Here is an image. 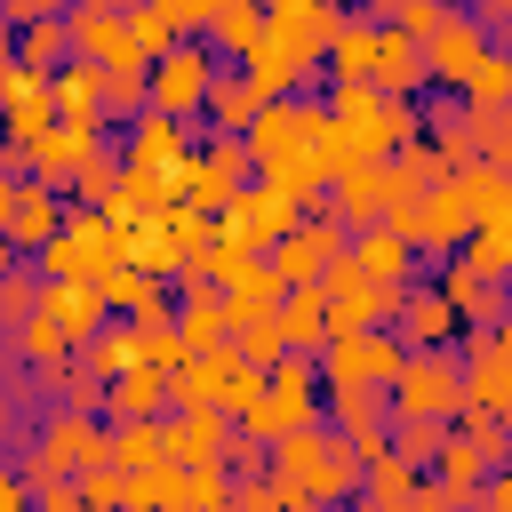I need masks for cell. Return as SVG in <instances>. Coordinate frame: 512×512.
Listing matches in <instances>:
<instances>
[{"label": "cell", "mask_w": 512, "mask_h": 512, "mask_svg": "<svg viewBox=\"0 0 512 512\" xmlns=\"http://www.w3.org/2000/svg\"><path fill=\"white\" fill-rule=\"evenodd\" d=\"M456 192H464L472 224H488V216L512 208V168H504V160H464V168H456Z\"/></svg>", "instance_id": "4dcf8cb0"}, {"label": "cell", "mask_w": 512, "mask_h": 512, "mask_svg": "<svg viewBox=\"0 0 512 512\" xmlns=\"http://www.w3.org/2000/svg\"><path fill=\"white\" fill-rule=\"evenodd\" d=\"M312 144H320V168H328V184H344L352 168H368V160H376V152H368V144H360V136H352V128L336 120V112H320Z\"/></svg>", "instance_id": "836d02e7"}, {"label": "cell", "mask_w": 512, "mask_h": 512, "mask_svg": "<svg viewBox=\"0 0 512 512\" xmlns=\"http://www.w3.org/2000/svg\"><path fill=\"white\" fill-rule=\"evenodd\" d=\"M392 408L400 416H464V352L456 344H416L392 376Z\"/></svg>", "instance_id": "277c9868"}, {"label": "cell", "mask_w": 512, "mask_h": 512, "mask_svg": "<svg viewBox=\"0 0 512 512\" xmlns=\"http://www.w3.org/2000/svg\"><path fill=\"white\" fill-rule=\"evenodd\" d=\"M464 256H472L480 272H504V280H512V208H504V216H488V224H472Z\"/></svg>", "instance_id": "f35d334b"}, {"label": "cell", "mask_w": 512, "mask_h": 512, "mask_svg": "<svg viewBox=\"0 0 512 512\" xmlns=\"http://www.w3.org/2000/svg\"><path fill=\"white\" fill-rule=\"evenodd\" d=\"M432 272H440V288L456 296L464 328H496V320L512 312V280H504V272H480V264H472L464 248H456V256H440Z\"/></svg>", "instance_id": "7c38bea8"}, {"label": "cell", "mask_w": 512, "mask_h": 512, "mask_svg": "<svg viewBox=\"0 0 512 512\" xmlns=\"http://www.w3.org/2000/svg\"><path fill=\"white\" fill-rule=\"evenodd\" d=\"M352 256H360L368 272H384V280H416V272H424V248H416L400 224H368V232H352Z\"/></svg>", "instance_id": "83f0119b"}, {"label": "cell", "mask_w": 512, "mask_h": 512, "mask_svg": "<svg viewBox=\"0 0 512 512\" xmlns=\"http://www.w3.org/2000/svg\"><path fill=\"white\" fill-rule=\"evenodd\" d=\"M416 488H424V464H416L408 448H376V456H368V480H360V504H368V512H408Z\"/></svg>", "instance_id": "ac0fdd59"}, {"label": "cell", "mask_w": 512, "mask_h": 512, "mask_svg": "<svg viewBox=\"0 0 512 512\" xmlns=\"http://www.w3.org/2000/svg\"><path fill=\"white\" fill-rule=\"evenodd\" d=\"M112 136V120H88V112H56L40 136H32V176H48V184H72V168L96 152Z\"/></svg>", "instance_id": "30bf717a"}, {"label": "cell", "mask_w": 512, "mask_h": 512, "mask_svg": "<svg viewBox=\"0 0 512 512\" xmlns=\"http://www.w3.org/2000/svg\"><path fill=\"white\" fill-rule=\"evenodd\" d=\"M264 8H272V0H264Z\"/></svg>", "instance_id": "816d5d0a"}, {"label": "cell", "mask_w": 512, "mask_h": 512, "mask_svg": "<svg viewBox=\"0 0 512 512\" xmlns=\"http://www.w3.org/2000/svg\"><path fill=\"white\" fill-rule=\"evenodd\" d=\"M176 408V376L168 368H152V360H136V368H120L112 376V400H104V416L120 424V416H168Z\"/></svg>", "instance_id": "44dd1931"}, {"label": "cell", "mask_w": 512, "mask_h": 512, "mask_svg": "<svg viewBox=\"0 0 512 512\" xmlns=\"http://www.w3.org/2000/svg\"><path fill=\"white\" fill-rule=\"evenodd\" d=\"M496 344H504V352H512V312H504V320H496Z\"/></svg>", "instance_id": "c3c4849f"}, {"label": "cell", "mask_w": 512, "mask_h": 512, "mask_svg": "<svg viewBox=\"0 0 512 512\" xmlns=\"http://www.w3.org/2000/svg\"><path fill=\"white\" fill-rule=\"evenodd\" d=\"M128 48H136L128 8H96V0L72 8V56H80V64H112V56H128Z\"/></svg>", "instance_id": "e0dca14e"}, {"label": "cell", "mask_w": 512, "mask_h": 512, "mask_svg": "<svg viewBox=\"0 0 512 512\" xmlns=\"http://www.w3.org/2000/svg\"><path fill=\"white\" fill-rule=\"evenodd\" d=\"M232 344H240L256 368H272L280 352H296V344H288V328H280V312H240V320H232Z\"/></svg>", "instance_id": "d590c367"}, {"label": "cell", "mask_w": 512, "mask_h": 512, "mask_svg": "<svg viewBox=\"0 0 512 512\" xmlns=\"http://www.w3.org/2000/svg\"><path fill=\"white\" fill-rule=\"evenodd\" d=\"M376 48H384V16L376 8L344 16L328 40V80H376Z\"/></svg>", "instance_id": "d6986e66"}, {"label": "cell", "mask_w": 512, "mask_h": 512, "mask_svg": "<svg viewBox=\"0 0 512 512\" xmlns=\"http://www.w3.org/2000/svg\"><path fill=\"white\" fill-rule=\"evenodd\" d=\"M496 48H504V40H496V32H488L472 8H456V16H448L432 40H424V56H432V88H464V80H472V72H480Z\"/></svg>", "instance_id": "ba28073f"}, {"label": "cell", "mask_w": 512, "mask_h": 512, "mask_svg": "<svg viewBox=\"0 0 512 512\" xmlns=\"http://www.w3.org/2000/svg\"><path fill=\"white\" fill-rule=\"evenodd\" d=\"M408 360V336L400 328H344L328 352H320V376L328 384H392Z\"/></svg>", "instance_id": "52a82bcc"}, {"label": "cell", "mask_w": 512, "mask_h": 512, "mask_svg": "<svg viewBox=\"0 0 512 512\" xmlns=\"http://www.w3.org/2000/svg\"><path fill=\"white\" fill-rule=\"evenodd\" d=\"M352 8L344 0H272V40H288L304 64H320L328 72V40H336V24H344Z\"/></svg>", "instance_id": "5bb4252c"}, {"label": "cell", "mask_w": 512, "mask_h": 512, "mask_svg": "<svg viewBox=\"0 0 512 512\" xmlns=\"http://www.w3.org/2000/svg\"><path fill=\"white\" fill-rule=\"evenodd\" d=\"M112 264H128V224L112 208H96V200H72L64 232L40 248V272L48 280H104Z\"/></svg>", "instance_id": "7a4b0ae2"}, {"label": "cell", "mask_w": 512, "mask_h": 512, "mask_svg": "<svg viewBox=\"0 0 512 512\" xmlns=\"http://www.w3.org/2000/svg\"><path fill=\"white\" fill-rule=\"evenodd\" d=\"M272 480L288 496V512H320V504H360V480H368V448L320 416V424H296L288 440H272Z\"/></svg>", "instance_id": "6da1fadb"}, {"label": "cell", "mask_w": 512, "mask_h": 512, "mask_svg": "<svg viewBox=\"0 0 512 512\" xmlns=\"http://www.w3.org/2000/svg\"><path fill=\"white\" fill-rule=\"evenodd\" d=\"M176 328L192 336V352L200 344H224L232 336V296L216 280H176Z\"/></svg>", "instance_id": "ffe728a7"}, {"label": "cell", "mask_w": 512, "mask_h": 512, "mask_svg": "<svg viewBox=\"0 0 512 512\" xmlns=\"http://www.w3.org/2000/svg\"><path fill=\"white\" fill-rule=\"evenodd\" d=\"M256 176V152H248V136H224V128H208L200 136V152H192V200L200 208H224L240 184Z\"/></svg>", "instance_id": "8fae6325"}, {"label": "cell", "mask_w": 512, "mask_h": 512, "mask_svg": "<svg viewBox=\"0 0 512 512\" xmlns=\"http://www.w3.org/2000/svg\"><path fill=\"white\" fill-rule=\"evenodd\" d=\"M232 496H240L232 456H200L192 464V512H232Z\"/></svg>", "instance_id": "8d00e7d4"}, {"label": "cell", "mask_w": 512, "mask_h": 512, "mask_svg": "<svg viewBox=\"0 0 512 512\" xmlns=\"http://www.w3.org/2000/svg\"><path fill=\"white\" fill-rule=\"evenodd\" d=\"M8 56L40 64V72L72 64V16H32V24H16V32H8Z\"/></svg>", "instance_id": "f546056e"}, {"label": "cell", "mask_w": 512, "mask_h": 512, "mask_svg": "<svg viewBox=\"0 0 512 512\" xmlns=\"http://www.w3.org/2000/svg\"><path fill=\"white\" fill-rule=\"evenodd\" d=\"M464 104H512V48H496V56L464 80Z\"/></svg>", "instance_id": "7bdbcfd3"}, {"label": "cell", "mask_w": 512, "mask_h": 512, "mask_svg": "<svg viewBox=\"0 0 512 512\" xmlns=\"http://www.w3.org/2000/svg\"><path fill=\"white\" fill-rule=\"evenodd\" d=\"M328 416L376 456V448H392V384H328Z\"/></svg>", "instance_id": "9a60e30c"}, {"label": "cell", "mask_w": 512, "mask_h": 512, "mask_svg": "<svg viewBox=\"0 0 512 512\" xmlns=\"http://www.w3.org/2000/svg\"><path fill=\"white\" fill-rule=\"evenodd\" d=\"M384 224H400V232L424 248V264L456 256V248L472 240V208H464L456 176H448V184H432V192H416V200H392V216H384Z\"/></svg>", "instance_id": "8992f818"}, {"label": "cell", "mask_w": 512, "mask_h": 512, "mask_svg": "<svg viewBox=\"0 0 512 512\" xmlns=\"http://www.w3.org/2000/svg\"><path fill=\"white\" fill-rule=\"evenodd\" d=\"M328 208H336L352 232L384 224V208H392V176H384V160H368V168H352L344 184H328Z\"/></svg>", "instance_id": "7402d4cb"}, {"label": "cell", "mask_w": 512, "mask_h": 512, "mask_svg": "<svg viewBox=\"0 0 512 512\" xmlns=\"http://www.w3.org/2000/svg\"><path fill=\"white\" fill-rule=\"evenodd\" d=\"M488 472H496V464H488V456H480V448H472L464 432H448V448L432 456V480L448 488V504H480V488H488Z\"/></svg>", "instance_id": "f1b7e54d"}, {"label": "cell", "mask_w": 512, "mask_h": 512, "mask_svg": "<svg viewBox=\"0 0 512 512\" xmlns=\"http://www.w3.org/2000/svg\"><path fill=\"white\" fill-rule=\"evenodd\" d=\"M456 8H464V0H400V8L384 16V24H400V32H416V40H432V32H440V24L456 16Z\"/></svg>", "instance_id": "ee69618b"}, {"label": "cell", "mask_w": 512, "mask_h": 512, "mask_svg": "<svg viewBox=\"0 0 512 512\" xmlns=\"http://www.w3.org/2000/svg\"><path fill=\"white\" fill-rule=\"evenodd\" d=\"M456 432H464L488 464H512V424H504L496 408H464V416H456Z\"/></svg>", "instance_id": "60d3db41"}, {"label": "cell", "mask_w": 512, "mask_h": 512, "mask_svg": "<svg viewBox=\"0 0 512 512\" xmlns=\"http://www.w3.org/2000/svg\"><path fill=\"white\" fill-rule=\"evenodd\" d=\"M128 24H136V48H144V56H168V48L184 40V24H176V8H168V0L128 8Z\"/></svg>", "instance_id": "ab89813d"}, {"label": "cell", "mask_w": 512, "mask_h": 512, "mask_svg": "<svg viewBox=\"0 0 512 512\" xmlns=\"http://www.w3.org/2000/svg\"><path fill=\"white\" fill-rule=\"evenodd\" d=\"M328 112L376 152V160H392V128H384V80H328Z\"/></svg>", "instance_id": "2e32d148"}, {"label": "cell", "mask_w": 512, "mask_h": 512, "mask_svg": "<svg viewBox=\"0 0 512 512\" xmlns=\"http://www.w3.org/2000/svg\"><path fill=\"white\" fill-rule=\"evenodd\" d=\"M280 328H288V344H296V352H328V344H336V312H328V288H320V280L288 288V304H280Z\"/></svg>", "instance_id": "484cf974"}, {"label": "cell", "mask_w": 512, "mask_h": 512, "mask_svg": "<svg viewBox=\"0 0 512 512\" xmlns=\"http://www.w3.org/2000/svg\"><path fill=\"white\" fill-rule=\"evenodd\" d=\"M472 136H480V160L512 168V104H472Z\"/></svg>", "instance_id": "b9f144b4"}, {"label": "cell", "mask_w": 512, "mask_h": 512, "mask_svg": "<svg viewBox=\"0 0 512 512\" xmlns=\"http://www.w3.org/2000/svg\"><path fill=\"white\" fill-rule=\"evenodd\" d=\"M368 8H376V16H392V8H400V0H368Z\"/></svg>", "instance_id": "681fc988"}, {"label": "cell", "mask_w": 512, "mask_h": 512, "mask_svg": "<svg viewBox=\"0 0 512 512\" xmlns=\"http://www.w3.org/2000/svg\"><path fill=\"white\" fill-rule=\"evenodd\" d=\"M256 112H264V88H256L240 64H224V72H216V88H208V112H200V120H208V128H224V136H248V128H256Z\"/></svg>", "instance_id": "d4e9b609"}, {"label": "cell", "mask_w": 512, "mask_h": 512, "mask_svg": "<svg viewBox=\"0 0 512 512\" xmlns=\"http://www.w3.org/2000/svg\"><path fill=\"white\" fill-rule=\"evenodd\" d=\"M104 112H112V128H128L136 112H152V56L144 48H128V56L104 64Z\"/></svg>", "instance_id": "cb8c5ba5"}, {"label": "cell", "mask_w": 512, "mask_h": 512, "mask_svg": "<svg viewBox=\"0 0 512 512\" xmlns=\"http://www.w3.org/2000/svg\"><path fill=\"white\" fill-rule=\"evenodd\" d=\"M480 504H488V512H512V464H496V472H488V488H480Z\"/></svg>", "instance_id": "bcb514c9"}, {"label": "cell", "mask_w": 512, "mask_h": 512, "mask_svg": "<svg viewBox=\"0 0 512 512\" xmlns=\"http://www.w3.org/2000/svg\"><path fill=\"white\" fill-rule=\"evenodd\" d=\"M392 328L408 336V352H416V344H456V336H464V312H456V296L440 288V272H416Z\"/></svg>", "instance_id": "4fadbf2b"}, {"label": "cell", "mask_w": 512, "mask_h": 512, "mask_svg": "<svg viewBox=\"0 0 512 512\" xmlns=\"http://www.w3.org/2000/svg\"><path fill=\"white\" fill-rule=\"evenodd\" d=\"M256 176H272V184H288L296 200H328V168H320V144H296V152H272Z\"/></svg>", "instance_id": "d6a6232c"}, {"label": "cell", "mask_w": 512, "mask_h": 512, "mask_svg": "<svg viewBox=\"0 0 512 512\" xmlns=\"http://www.w3.org/2000/svg\"><path fill=\"white\" fill-rule=\"evenodd\" d=\"M504 48H512V24H504Z\"/></svg>", "instance_id": "f907efd6"}, {"label": "cell", "mask_w": 512, "mask_h": 512, "mask_svg": "<svg viewBox=\"0 0 512 512\" xmlns=\"http://www.w3.org/2000/svg\"><path fill=\"white\" fill-rule=\"evenodd\" d=\"M72 216V192L48 176H0V240L8 256H40Z\"/></svg>", "instance_id": "3957f363"}, {"label": "cell", "mask_w": 512, "mask_h": 512, "mask_svg": "<svg viewBox=\"0 0 512 512\" xmlns=\"http://www.w3.org/2000/svg\"><path fill=\"white\" fill-rule=\"evenodd\" d=\"M376 80H384L392 96H424V88H432V56H424V40H416V32H400V24H384Z\"/></svg>", "instance_id": "603a6c76"}, {"label": "cell", "mask_w": 512, "mask_h": 512, "mask_svg": "<svg viewBox=\"0 0 512 512\" xmlns=\"http://www.w3.org/2000/svg\"><path fill=\"white\" fill-rule=\"evenodd\" d=\"M32 16H72V0H16V8H8L0 24L16 32V24H32Z\"/></svg>", "instance_id": "f6af8a7d"}, {"label": "cell", "mask_w": 512, "mask_h": 512, "mask_svg": "<svg viewBox=\"0 0 512 512\" xmlns=\"http://www.w3.org/2000/svg\"><path fill=\"white\" fill-rule=\"evenodd\" d=\"M448 432H456L448 416H392V448H408L424 472H432V456L448 448Z\"/></svg>", "instance_id": "74e56055"}, {"label": "cell", "mask_w": 512, "mask_h": 512, "mask_svg": "<svg viewBox=\"0 0 512 512\" xmlns=\"http://www.w3.org/2000/svg\"><path fill=\"white\" fill-rule=\"evenodd\" d=\"M464 8H472V16H480L496 40H504V24H512V0H464Z\"/></svg>", "instance_id": "7dc6e473"}, {"label": "cell", "mask_w": 512, "mask_h": 512, "mask_svg": "<svg viewBox=\"0 0 512 512\" xmlns=\"http://www.w3.org/2000/svg\"><path fill=\"white\" fill-rule=\"evenodd\" d=\"M0 104H8V136H40L64 104H56V72H40V64H24V56H0Z\"/></svg>", "instance_id": "9c48e42d"}, {"label": "cell", "mask_w": 512, "mask_h": 512, "mask_svg": "<svg viewBox=\"0 0 512 512\" xmlns=\"http://www.w3.org/2000/svg\"><path fill=\"white\" fill-rule=\"evenodd\" d=\"M112 456H120L128 472L160 464V456H168V432H160V416H120V424H112Z\"/></svg>", "instance_id": "e575fe53"}, {"label": "cell", "mask_w": 512, "mask_h": 512, "mask_svg": "<svg viewBox=\"0 0 512 512\" xmlns=\"http://www.w3.org/2000/svg\"><path fill=\"white\" fill-rule=\"evenodd\" d=\"M328 312H336V336L344 328H392L400 320V304H408V280H384V272H368L360 256H344V264H328Z\"/></svg>", "instance_id": "5b68a950"}, {"label": "cell", "mask_w": 512, "mask_h": 512, "mask_svg": "<svg viewBox=\"0 0 512 512\" xmlns=\"http://www.w3.org/2000/svg\"><path fill=\"white\" fill-rule=\"evenodd\" d=\"M264 32H272V8H264V0H224L216 24H208V48H216L224 64H248Z\"/></svg>", "instance_id": "4316f807"}, {"label": "cell", "mask_w": 512, "mask_h": 512, "mask_svg": "<svg viewBox=\"0 0 512 512\" xmlns=\"http://www.w3.org/2000/svg\"><path fill=\"white\" fill-rule=\"evenodd\" d=\"M128 264H144V272H168V280L184 272V240L168 232V216H160V208L128 224Z\"/></svg>", "instance_id": "1f68e13d"}]
</instances>
